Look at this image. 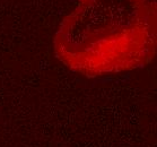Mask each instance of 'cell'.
<instances>
[{
  "label": "cell",
  "mask_w": 157,
  "mask_h": 147,
  "mask_svg": "<svg viewBox=\"0 0 157 147\" xmlns=\"http://www.w3.org/2000/svg\"><path fill=\"white\" fill-rule=\"evenodd\" d=\"M156 43L154 0H82L53 39L58 59L89 78L148 65Z\"/></svg>",
  "instance_id": "cell-1"
}]
</instances>
